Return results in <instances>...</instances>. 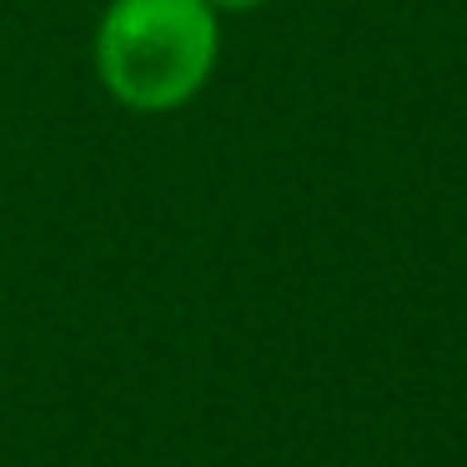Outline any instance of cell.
<instances>
[{
    "mask_svg": "<svg viewBox=\"0 0 467 467\" xmlns=\"http://www.w3.org/2000/svg\"><path fill=\"white\" fill-rule=\"evenodd\" d=\"M216 21L206 0H116L96 36L101 81L141 111L182 106L212 76Z\"/></svg>",
    "mask_w": 467,
    "mask_h": 467,
    "instance_id": "1",
    "label": "cell"
},
{
    "mask_svg": "<svg viewBox=\"0 0 467 467\" xmlns=\"http://www.w3.org/2000/svg\"><path fill=\"white\" fill-rule=\"evenodd\" d=\"M216 5H256V0H216Z\"/></svg>",
    "mask_w": 467,
    "mask_h": 467,
    "instance_id": "2",
    "label": "cell"
}]
</instances>
